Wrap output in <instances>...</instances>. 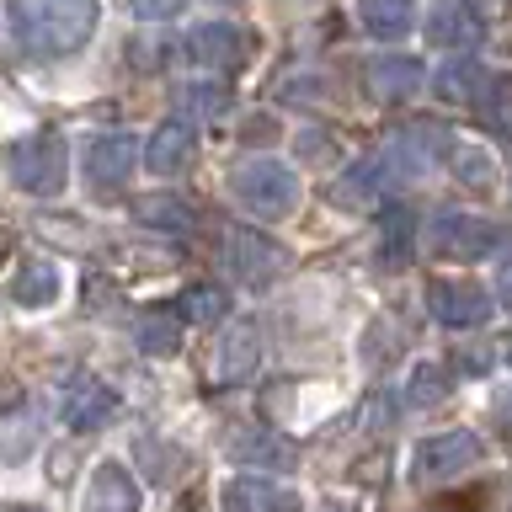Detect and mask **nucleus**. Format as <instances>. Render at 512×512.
Masks as SVG:
<instances>
[{
	"instance_id": "obj_9",
	"label": "nucleus",
	"mask_w": 512,
	"mask_h": 512,
	"mask_svg": "<svg viewBox=\"0 0 512 512\" xmlns=\"http://www.w3.org/2000/svg\"><path fill=\"white\" fill-rule=\"evenodd\" d=\"M224 251H230L224 267H230L240 283H272L288 267V251L278 246V240L256 235V230H230L224 235Z\"/></svg>"
},
{
	"instance_id": "obj_33",
	"label": "nucleus",
	"mask_w": 512,
	"mask_h": 512,
	"mask_svg": "<svg viewBox=\"0 0 512 512\" xmlns=\"http://www.w3.org/2000/svg\"><path fill=\"white\" fill-rule=\"evenodd\" d=\"M496 294H502V304L512 310V262H502V272H496Z\"/></svg>"
},
{
	"instance_id": "obj_20",
	"label": "nucleus",
	"mask_w": 512,
	"mask_h": 512,
	"mask_svg": "<svg viewBox=\"0 0 512 512\" xmlns=\"http://www.w3.org/2000/svg\"><path fill=\"white\" fill-rule=\"evenodd\" d=\"M224 512H294V496L278 491L272 480L240 475V480L224 486Z\"/></svg>"
},
{
	"instance_id": "obj_18",
	"label": "nucleus",
	"mask_w": 512,
	"mask_h": 512,
	"mask_svg": "<svg viewBox=\"0 0 512 512\" xmlns=\"http://www.w3.org/2000/svg\"><path fill=\"white\" fill-rule=\"evenodd\" d=\"M128 208H134V219L144 230H160V235H192V224H198L192 203L171 198V192H150V198H134Z\"/></svg>"
},
{
	"instance_id": "obj_27",
	"label": "nucleus",
	"mask_w": 512,
	"mask_h": 512,
	"mask_svg": "<svg viewBox=\"0 0 512 512\" xmlns=\"http://www.w3.org/2000/svg\"><path fill=\"white\" fill-rule=\"evenodd\" d=\"M176 315L198 320V326H214V320L230 315V299H224L219 288H208V283H192L187 294H182V304H176Z\"/></svg>"
},
{
	"instance_id": "obj_1",
	"label": "nucleus",
	"mask_w": 512,
	"mask_h": 512,
	"mask_svg": "<svg viewBox=\"0 0 512 512\" xmlns=\"http://www.w3.org/2000/svg\"><path fill=\"white\" fill-rule=\"evenodd\" d=\"M102 0H11L6 22L11 38L27 48L32 59H70L91 43Z\"/></svg>"
},
{
	"instance_id": "obj_13",
	"label": "nucleus",
	"mask_w": 512,
	"mask_h": 512,
	"mask_svg": "<svg viewBox=\"0 0 512 512\" xmlns=\"http://www.w3.org/2000/svg\"><path fill=\"white\" fill-rule=\"evenodd\" d=\"M262 368V331L251 320H235L219 336V358H214V379L219 384H246Z\"/></svg>"
},
{
	"instance_id": "obj_5",
	"label": "nucleus",
	"mask_w": 512,
	"mask_h": 512,
	"mask_svg": "<svg viewBox=\"0 0 512 512\" xmlns=\"http://www.w3.org/2000/svg\"><path fill=\"white\" fill-rule=\"evenodd\" d=\"M480 438L470 427H454V432H432V438L416 443V454H411V475L422 480H454L459 470H470V464H480Z\"/></svg>"
},
{
	"instance_id": "obj_14",
	"label": "nucleus",
	"mask_w": 512,
	"mask_h": 512,
	"mask_svg": "<svg viewBox=\"0 0 512 512\" xmlns=\"http://www.w3.org/2000/svg\"><path fill=\"white\" fill-rule=\"evenodd\" d=\"M59 416H64V427H70V432H96V427H107L112 416H118V395H112V384L86 374V379L70 384Z\"/></svg>"
},
{
	"instance_id": "obj_7",
	"label": "nucleus",
	"mask_w": 512,
	"mask_h": 512,
	"mask_svg": "<svg viewBox=\"0 0 512 512\" xmlns=\"http://www.w3.org/2000/svg\"><path fill=\"white\" fill-rule=\"evenodd\" d=\"M182 43H187V59L198 64V70H214V75L240 70L251 54V32L235 27V22H198Z\"/></svg>"
},
{
	"instance_id": "obj_21",
	"label": "nucleus",
	"mask_w": 512,
	"mask_h": 512,
	"mask_svg": "<svg viewBox=\"0 0 512 512\" xmlns=\"http://www.w3.org/2000/svg\"><path fill=\"white\" fill-rule=\"evenodd\" d=\"M358 22L374 32V38L395 43L416 27V0H358Z\"/></svg>"
},
{
	"instance_id": "obj_12",
	"label": "nucleus",
	"mask_w": 512,
	"mask_h": 512,
	"mask_svg": "<svg viewBox=\"0 0 512 512\" xmlns=\"http://www.w3.org/2000/svg\"><path fill=\"white\" fill-rule=\"evenodd\" d=\"M192 155H198V128L187 118H166L144 144V166L155 176H182L192 166Z\"/></svg>"
},
{
	"instance_id": "obj_32",
	"label": "nucleus",
	"mask_w": 512,
	"mask_h": 512,
	"mask_svg": "<svg viewBox=\"0 0 512 512\" xmlns=\"http://www.w3.org/2000/svg\"><path fill=\"white\" fill-rule=\"evenodd\" d=\"M464 6H470V16H475V22H491V16L512 11V0H464Z\"/></svg>"
},
{
	"instance_id": "obj_8",
	"label": "nucleus",
	"mask_w": 512,
	"mask_h": 512,
	"mask_svg": "<svg viewBox=\"0 0 512 512\" xmlns=\"http://www.w3.org/2000/svg\"><path fill=\"white\" fill-rule=\"evenodd\" d=\"M134 166H139L134 134H96L86 144V187L91 192H123Z\"/></svg>"
},
{
	"instance_id": "obj_26",
	"label": "nucleus",
	"mask_w": 512,
	"mask_h": 512,
	"mask_svg": "<svg viewBox=\"0 0 512 512\" xmlns=\"http://www.w3.org/2000/svg\"><path fill=\"white\" fill-rule=\"evenodd\" d=\"M427 38H432V43H475V16H470V6L443 0V6L427 16Z\"/></svg>"
},
{
	"instance_id": "obj_16",
	"label": "nucleus",
	"mask_w": 512,
	"mask_h": 512,
	"mask_svg": "<svg viewBox=\"0 0 512 512\" xmlns=\"http://www.w3.org/2000/svg\"><path fill=\"white\" fill-rule=\"evenodd\" d=\"M86 502H91V512H139L144 496H139V480L128 475V464L102 459V464H96V475H91Z\"/></svg>"
},
{
	"instance_id": "obj_29",
	"label": "nucleus",
	"mask_w": 512,
	"mask_h": 512,
	"mask_svg": "<svg viewBox=\"0 0 512 512\" xmlns=\"http://www.w3.org/2000/svg\"><path fill=\"white\" fill-rule=\"evenodd\" d=\"M448 395V374L438 363H416L411 368V390H406V400L411 406H438V400Z\"/></svg>"
},
{
	"instance_id": "obj_23",
	"label": "nucleus",
	"mask_w": 512,
	"mask_h": 512,
	"mask_svg": "<svg viewBox=\"0 0 512 512\" xmlns=\"http://www.w3.org/2000/svg\"><path fill=\"white\" fill-rule=\"evenodd\" d=\"M134 342H139V352H150V358H171V352L182 347V315L144 310L134 320Z\"/></svg>"
},
{
	"instance_id": "obj_11",
	"label": "nucleus",
	"mask_w": 512,
	"mask_h": 512,
	"mask_svg": "<svg viewBox=\"0 0 512 512\" xmlns=\"http://www.w3.org/2000/svg\"><path fill=\"white\" fill-rule=\"evenodd\" d=\"M363 80H368V91H374L384 107H400V102H411V96L427 86V70H422V59H406V54H379V59H368Z\"/></svg>"
},
{
	"instance_id": "obj_6",
	"label": "nucleus",
	"mask_w": 512,
	"mask_h": 512,
	"mask_svg": "<svg viewBox=\"0 0 512 512\" xmlns=\"http://www.w3.org/2000/svg\"><path fill=\"white\" fill-rule=\"evenodd\" d=\"M427 310L438 315L443 326L470 331V326H486V320H491L496 299L480 283H470V278H432L427 283Z\"/></svg>"
},
{
	"instance_id": "obj_19",
	"label": "nucleus",
	"mask_w": 512,
	"mask_h": 512,
	"mask_svg": "<svg viewBox=\"0 0 512 512\" xmlns=\"http://www.w3.org/2000/svg\"><path fill=\"white\" fill-rule=\"evenodd\" d=\"M384 176H390V171H384V155H363V160H352L347 176L331 187V198L342 203V208H374Z\"/></svg>"
},
{
	"instance_id": "obj_25",
	"label": "nucleus",
	"mask_w": 512,
	"mask_h": 512,
	"mask_svg": "<svg viewBox=\"0 0 512 512\" xmlns=\"http://www.w3.org/2000/svg\"><path fill=\"white\" fill-rule=\"evenodd\" d=\"M230 454L240 464H256V470H283V464L294 459V448H288L283 438H272V432H240V438L230 443Z\"/></svg>"
},
{
	"instance_id": "obj_34",
	"label": "nucleus",
	"mask_w": 512,
	"mask_h": 512,
	"mask_svg": "<svg viewBox=\"0 0 512 512\" xmlns=\"http://www.w3.org/2000/svg\"><path fill=\"white\" fill-rule=\"evenodd\" d=\"M6 251H11V230L0 224V262H6Z\"/></svg>"
},
{
	"instance_id": "obj_17",
	"label": "nucleus",
	"mask_w": 512,
	"mask_h": 512,
	"mask_svg": "<svg viewBox=\"0 0 512 512\" xmlns=\"http://www.w3.org/2000/svg\"><path fill=\"white\" fill-rule=\"evenodd\" d=\"M416 214L406 203H384V219H379V262L384 267H406L411 251H416Z\"/></svg>"
},
{
	"instance_id": "obj_28",
	"label": "nucleus",
	"mask_w": 512,
	"mask_h": 512,
	"mask_svg": "<svg viewBox=\"0 0 512 512\" xmlns=\"http://www.w3.org/2000/svg\"><path fill=\"white\" fill-rule=\"evenodd\" d=\"M176 102L187 112H198V118H214V112L230 107V86H214V80H187V86H176Z\"/></svg>"
},
{
	"instance_id": "obj_4",
	"label": "nucleus",
	"mask_w": 512,
	"mask_h": 512,
	"mask_svg": "<svg viewBox=\"0 0 512 512\" xmlns=\"http://www.w3.org/2000/svg\"><path fill=\"white\" fill-rule=\"evenodd\" d=\"M230 192L246 214L283 219V214H294V203H299V176H294V166H283V160L256 155V160H240L230 171Z\"/></svg>"
},
{
	"instance_id": "obj_30",
	"label": "nucleus",
	"mask_w": 512,
	"mask_h": 512,
	"mask_svg": "<svg viewBox=\"0 0 512 512\" xmlns=\"http://www.w3.org/2000/svg\"><path fill=\"white\" fill-rule=\"evenodd\" d=\"M182 6H187V0H123V11L139 16V22H171Z\"/></svg>"
},
{
	"instance_id": "obj_10",
	"label": "nucleus",
	"mask_w": 512,
	"mask_h": 512,
	"mask_svg": "<svg viewBox=\"0 0 512 512\" xmlns=\"http://www.w3.org/2000/svg\"><path fill=\"white\" fill-rule=\"evenodd\" d=\"M454 144H448V128L443 123H411V128H400V139L390 144V155H384V171H395V176H416V171H427L438 155H448Z\"/></svg>"
},
{
	"instance_id": "obj_15",
	"label": "nucleus",
	"mask_w": 512,
	"mask_h": 512,
	"mask_svg": "<svg viewBox=\"0 0 512 512\" xmlns=\"http://www.w3.org/2000/svg\"><path fill=\"white\" fill-rule=\"evenodd\" d=\"M432 86H438V96L443 102H459V107H491V91H496V80L486 75V64L480 59H448L443 70H438V80H432Z\"/></svg>"
},
{
	"instance_id": "obj_31",
	"label": "nucleus",
	"mask_w": 512,
	"mask_h": 512,
	"mask_svg": "<svg viewBox=\"0 0 512 512\" xmlns=\"http://www.w3.org/2000/svg\"><path fill=\"white\" fill-rule=\"evenodd\" d=\"M422 512H480V496L454 491V496H438V502H427Z\"/></svg>"
},
{
	"instance_id": "obj_22",
	"label": "nucleus",
	"mask_w": 512,
	"mask_h": 512,
	"mask_svg": "<svg viewBox=\"0 0 512 512\" xmlns=\"http://www.w3.org/2000/svg\"><path fill=\"white\" fill-rule=\"evenodd\" d=\"M54 294H59V267L48 262V256H32V262H22V272L11 278V299L27 304V310L54 304Z\"/></svg>"
},
{
	"instance_id": "obj_24",
	"label": "nucleus",
	"mask_w": 512,
	"mask_h": 512,
	"mask_svg": "<svg viewBox=\"0 0 512 512\" xmlns=\"http://www.w3.org/2000/svg\"><path fill=\"white\" fill-rule=\"evenodd\" d=\"M448 166H454L459 187H475V192L496 187V160H491V150H480V144H454V150H448Z\"/></svg>"
},
{
	"instance_id": "obj_2",
	"label": "nucleus",
	"mask_w": 512,
	"mask_h": 512,
	"mask_svg": "<svg viewBox=\"0 0 512 512\" xmlns=\"http://www.w3.org/2000/svg\"><path fill=\"white\" fill-rule=\"evenodd\" d=\"M427 251L443 256V262H486V256L507 251V230L496 219H480V214H464V208H438L427 219Z\"/></svg>"
},
{
	"instance_id": "obj_3",
	"label": "nucleus",
	"mask_w": 512,
	"mask_h": 512,
	"mask_svg": "<svg viewBox=\"0 0 512 512\" xmlns=\"http://www.w3.org/2000/svg\"><path fill=\"white\" fill-rule=\"evenodd\" d=\"M6 171L32 198H59L64 182H70V144H64L59 128H38V134L16 139L6 150Z\"/></svg>"
},
{
	"instance_id": "obj_36",
	"label": "nucleus",
	"mask_w": 512,
	"mask_h": 512,
	"mask_svg": "<svg viewBox=\"0 0 512 512\" xmlns=\"http://www.w3.org/2000/svg\"><path fill=\"white\" fill-rule=\"evenodd\" d=\"M507 358H512V347H507Z\"/></svg>"
},
{
	"instance_id": "obj_35",
	"label": "nucleus",
	"mask_w": 512,
	"mask_h": 512,
	"mask_svg": "<svg viewBox=\"0 0 512 512\" xmlns=\"http://www.w3.org/2000/svg\"><path fill=\"white\" fill-rule=\"evenodd\" d=\"M502 411H507V422H512V395H507V400H502Z\"/></svg>"
}]
</instances>
